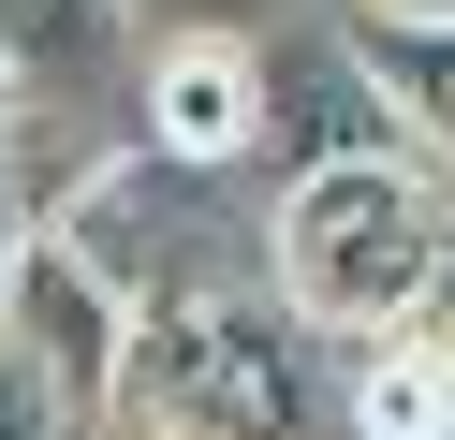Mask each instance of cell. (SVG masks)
<instances>
[{"label": "cell", "mask_w": 455, "mask_h": 440, "mask_svg": "<svg viewBox=\"0 0 455 440\" xmlns=\"http://www.w3.org/2000/svg\"><path fill=\"white\" fill-rule=\"evenodd\" d=\"M0 440H74L60 411H44V381H30V367H0Z\"/></svg>", "instance_id": "9c48e42d"}, {"label": "cell", "mask_w": 455, "mask_h": 440, "mask_svg": "<svg viewBox=\"0 0 455 440\" xmlns=\"http://www.w3.org/2000/svg\"><path fill=\"white\" fill-rule=\"evenodd\" d=\"M455 264V176H426L411 147H367V162H294L265 220V293L308 338H396L411 293Z\"/></svg>", "instance_id": "7a4b0ae2"}, {"label": "cell", "mask_w": 455, "mask_h": 440, "mask_svg": "<svg viewBox=\"0 0 455 440\" xmlns=\"http://www.w3.org/2000/svg\"><path fill=\"white\" fill-rule=\"evenodd\" d=\"M455 426V367L396 323V338H353L338 367V440H441Z\"/></svg>", "instance_id": "ba28073f"}, {"label": "cell", "mask_w": 455, "mask_h": 440, "mask_svg": "<svg viewBox=\"0 0 455 440\" xmlns=\"http://www.w3.org/2000/svg\"><path fill=\"white\" fill-rule=\"evenodd\" d=\"M132 117H148L162 176H235L265 162V44L220 15H177L162 44H132Z\"/></svg>", "instance_id": "277c9868"}, {"label": "cell", "mask_w": 455, "mask_h": 440, "mask_svg": "<svg viewBox=\"0 0 455 440\" xmlns=\"http://www.w3.org/2000/svg\"><path fill=\"white\" fill-rule=\"evenodd\" d=\"M0 103H15V88H0Z\"/></svg>", "instance_id": "4fadbf2b"}, {"label": "cell", "mask_w": 455, "mask_h": 440, "mask_svg": "<svg viewBox=\"0 0 455 440\" xmlns=\"http://www.w3.org/2000/svg\"><path fill=\"white\" fill-rule=\"evenodd\" d=\"M411 338H426V352H441V367H455V264H441V279L411 293Z\"/></svg>", "instance_id": "30bf717a"}, {"label": "cell", "mask_w": 455, "mask_h": 440, "mask_svg": "<svg viewBox=\"0 0 455 440\" xmlns=\"http://www.w3.org/2000/svg\"><path fill=\"white\" fill-rule=\"evenodd\" d=\"M338 15H455V0H338Z\"/></svg>", "instance_id": "8fae6325"}, {"label": "cell", "mask_w": 455, "mask_h": 440, "mask_svg": "<svg viewBox=\"0 0 455 440\" xmlns=\"http://www.w3.org/2000/svg\"><path fill=\"white\" fill-rule=\"evenodd\" d=\"M191 15H220V29H250V0H191Z\"/></svg>", "instance_id": "7c38bea8"}, {"label": "cell", "mask_w": 455, "mask_h": 440, "mask_svg": "<svg viewBox=\"0 0 455 440\" xmlns=\"http://www.w3.org/2000/svg\"><path fill=\"white\" fill-rule=\"evenodd\" d=\"M441 440H455V426H441Z\"/></svg>", "instance_id": "5bb4252c"}, {"label": "cell", "mask_w": 455, "mask_h": 440, "mask_svg": "<svg viewBox=\"0 0 455 440\" xmlns=\"http://www.w3.org/2000/svg\"><path fill=\"white\" fill-rule=\"evenodd\" d=\"M118 352H132V293L118 279H89L60 235H0V367H30L74 440H103Z\"/></svg>", "instance_id": "3957f363"}, {"label": "cell", "mask_w": 455, "mask_h": 440, "mask_svg": "<svg viewBox=\"0 0 455 440\" xmlns=\"http://www.w3.org/2000/svg\"><path fill=\"white\" fill-rule=\"evenodd\" d=\"M250 44H265V147H294V162H367V147H396L382 88L353 74L338 29H250Z\"/></svg>", "instance_id": "5b68a950"}, {"label": "cell", "mask_w": 455, "mask_h": 440, "mask_svg": "<svg viewBox=\"0 0 455 440\" xmlns=\"http://www.w3.org/2000/svg\"><path fill=\"white\" fill-rule=\"evenodd\" d=\"M338 44L382 88L396 147H411L426 176H455V15H338Z\"/></svg>", "instance_id": "52a82bcc"}, {"label": "cell", "mask_w": 455, "mask_h": 440, "mask_svg": "<svg viewBox=\"0 0 455 440\" xmlns=\"http://www.w3.org/2000/svg\"><path fill=\"white\" fill-rule=\"evenodd\" d=\"M103 440H338V381L323 338H308L279 293H148L118 352V396H103Z\"/></svg>", "instance_id": "6da1fadb"}, {"label": "cell", "mask_w": 455, "mask_h": 440, "mask_svg": "<svg viewBox=\"0 0 455 440\" xmlns=\"http://www.w3.org/2000/svg\"><path fill=\"white\" fill-rule=\"evenodd\" d=\"M15 103H132V0H0Z\"/></svg>", "instance_id": "8992f818"}]
</instances>
